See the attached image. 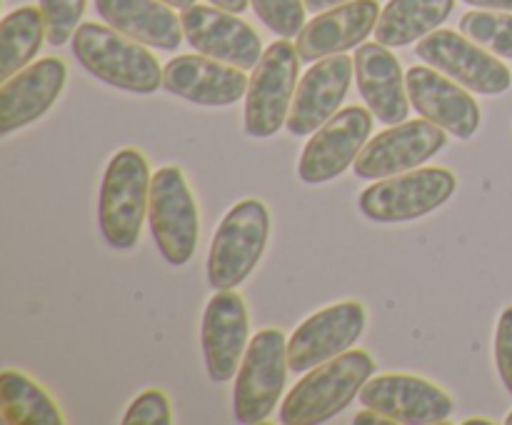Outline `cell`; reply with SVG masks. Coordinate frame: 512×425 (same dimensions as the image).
Instances as JSON below:
<instances>
[{
	"mask_svg": "<svg viewBox=\"0 0 512 425\" xmlns=\"http://www.w3.org/2000/svg\"><path fill=\"white\" fill-rule=\"evenodd\" d=\"M125 425H168L173 423L170 400L163 390H145L130 403L128 413L123 415Z\"/></svg>",
	"mask_w": 512,
	"mask_h": 425,
	"instance_id": "obj_29",
	"label": "cell"
},
{
	"mask_svg": "<svg viewBox=\"0 0 512 425\" xmlns=\"http://www.w3.org/2000/svg\"><path fill=\"white\" fill-rule=\"evenodd\" d=\"M150 165L135 148H123L110 158L100 183L98 223L108 245L130 250L140 240L150 208Z\"/></svg>",
	"mask_w": 512,
	"mask_h": 425,
	"instance_id": "obj_3",
	"label": "cell"
},
{
	"mask_svg": "<svg viewBox=\"0 0 512 425\" xmlns=\"http://www.w3.org/2000/svg\"><path fill=\"white\" fill-rule=\"evenodd\" d=\"M245 70L210 55H180L163 68V88L198 105H233L248 93Z\"/></svg>",
	"mask_w": 512,
	"mask_h": 425,
	"instance_id": "obj_19",
	"label": "cell"
},
{
	"mask_svg": "<svg viewBox=\"0 0 512 425\" xmlns=\"http://www.w3.org/2000/svg\"><path fill=\"white\" fill-rule=\"evenodd\" d=\"M288 340L268 328L253 335L235 375L233 408L240 423H263L278 405L288 380Z\"/></svg>",
	"mask_w": 512,
	"mask_h": 425,
	"instance_id": "obj_6",
	"label": "cell"
},
{
	"mask_svg": "<svg viewBox=\"0 0 512 425\" xmlns=\"http://www.w3.org/2000/svg\"><path fill=\"white\" fill-rule=\"evenodd\" d=\"M505 423L512 425V410H510V415H508V418H505Z\"/></svg>",
	"mask_w": 512,
	"mask_h": 425,
	"instance_id": "obj_37",
	"label": "cell"
},
{
	"mask_svg": "<svg viewBox=\"0 0 512 425\" xmlns=\"http://www.w3.org/2000/svg\"><path fill=\"white\" fill-rule=\"evenodd\" d=\"M298 48L288 40H275L263 53L245 93L243 125L250 138H270L285 125L298 85Z\"/></svg>",
	"mask_w": 512,
	"mask_h": 425,
	"instance_id": "obj_5",
	"label": "cell"
},
{
	"mask_svg": "<svg viewBox=\"0 0 512 425\" xmlns=\"http://www.w3.org/2000/svg\"><path fill=\"white\" fill-rule=\"evenodd\" d=\"M303 3L310 13H325V10L338 8V5L350 3V0H303Z\"/></svg>",
	"mask_w": 512,
	"mask_h": 425,
	"instance_id": "obj_33",
	"label": "cell"
},
{
	"mask_svg": "<svg viewBox=\"0 0 512 425\" xmlns=\"http://www.w3.org/2000/svg\"><path fill=\"white\" fill-rule=\"evenodd\" d=\"M88 0H40V10H43L45 20V35L48 43L60 48L68 43L80 28V18L85 13Z\"/></svg>",
	"mask_w": 512,
	"mask_h": 425,
	"instance_id": "obj_27",
	"label": "cell"
},
{
	"mask_svg": "<svg viewBox=\"0 0 512 425\" xmlns=\"http://www.w3.org/2000/svg\"><path fill=\"white\" fill-rule=\"evenodd\" d=\"M495 365L503 378V385L512 395V305L503 310L495 330Z\"/></svg>",
	"mask_w": 512,
	"mask_h": 425,
	"instance_id": "obj_30",
	"label": "cell"
},
{
	"mask_svg": "<svg viewBox=\"0 0 512 425\" xmlns=\"http://www.w3.org/2000/svg\"><path fill=\"white\" fill-rule=\"evenodd\" d=\"M148 223L155 245L170 265H185L193 258L200 233L198 205L183 170L175 165L153 173Z\"/></svg>",
	"mask_w": 512,
	"mask_h": 425,
	"instance_id": "obj_8",
	"label": "cell"
},
{
	"mask_svg": "<svg viewBox=\"0 0 512 425\" xmlns=\"http://www.w3.org/2000/svg\"><path fill=\"white\" fill-rule=\"evenodd\" d=\"M415 55L425 60L430 68L440 70L455 83L468 88L470 93L500 95L512 83L510 68L498 55H493L458 30H433L420 40Z\"/></svg>",
	"mask_w": 512,
	"mask_h": 425,
	"instance_id": "obj_9",
	"label": "cell"
},
{
	"mask_svg": "<svg viewBox=\"0 0 512 425\" xmlns=\"http://www.w3.org/2000/svg\"><path fill=\"white\" fill-rule=\"evenodd\" d=\"M78 63L103 83L128 93L150 95L163 85V70L143 43L100 23H80L73 35Z\"/></svg>",
	"mask_w": 512,
	"mask_h": 425,
	"instance_id": "obj_2",
	"label": "cell"
},
{
	"mask_svg": "<svg viewBox=\"0 0 512 425\" xmlns=\"http://www.w3.org/2000/svg\"><path fill=\"white\" fill-rule=\"evenodd\" d=\"M478 423L493 425V420H490V418H470V420H468V425H478Z\"/></svg>",
	"mask_w": 512,
	"mask_h": 425,
	"instance_id": "obj_36",
	"label": "cell"
},
{
	"mask_svg": "<svg viewBox=\"0 0 512 425\" xmlns=\"http://www.w3.org/2000/svg\"><path fill=\"white\" fill-rule=\"evenodd\" d=\"M45 20L43 10L23 5L8 13L0 23V78H13L23 70L43 45Z\"/></svg>",
	"mask_w": 512,
	"mask_h": 425,
	"instance_id": "obj_25",
	"label": "cell"
},
{
	"mask_svg": "<svg viewBox=\"0 0 512 425\" xmlns=\"http://www.w3.org/2000/svg\"><path fill=\"white\" fill-rule=\"evenodd\" d=\"M355 78L370 113L385 125L405 123L410 113L400 60L383 43H363L355 53Z\"/></svg>",
	"mask_w": 512,
	"mask_h": 425,
	"instance_id": "obj_21",
	"label": "cell"
},
{
	"mask_svg": "<svg viewBox=\"0 0 512 425\" xmlns=\"http://www.w3.org/2000/svg\"><path fill=\"white\" fill-rule=\"evenodd\" d=\"M405 88L420 118L440 125L445 133L470 140L480 128V105L460 83L445 73L425 65H415L405 73Z\"/></svg>",
	"mask_w": 512,
	"mask_h": 425,
	"instance_id": "obj_16",
	"label": "cell"
},
{
	"mask_svg": "<svg viewBox=\"0 0 512 425\" xmlns=\"http://www.w3.org/2000/svg\"><path fill=\"white\" fill-rule=\"evenodd\" d=\"M68 80V68L58 58H43L25 65L0 85V133L25 128L43 118L60 98Z\"/></svg>",
	"mask_w": 512,
	"mask_h": 425,
	"instance_id": "obj_18",
	"label": "cell"
},
{
	"mask_svg": "<svg viewBox=\"0 0 512 425\" xmlns=\"http://www.w3.org/2000/svg\"><path fill=\"white\" fill-rule=\"evenodd\" d=\"M460 33L468 35L498 58L512 60V15L493 10H473L460 18Z\"/></svg>",
	"mask_w": 512,
	"mask_h": 425,
	"instance_id": "obj_26",
	"label": "cell"
},
{
	"mask_svg": "<svg viewBox=\"0 0 512 425\" xmlns=\"http://www.w3.org/2000/svg\"><path fill=\"white\" fill-rule=\"evenodd\" d=\"M255 15L280 38H295L305 28L303 0H250Z\"/></svg>",
	"mask_w": 512,
	"mask_h": 425,
	"instance_id": "obj_28",
	"label": "cell"
},
{
	"mask_svg": "<svg viewBox=\"0 0 512 425\" xmlns=\"http://www.w3.org/2000/svg\"><path fill=\"white\" fill-rule=\"evenodd\" d=\"M365 330V308L358 300H345L318 310L295 328L288 340V365L293 373H308L353 348Z\"/></svg>",
	"mask_w": 512,
	"mask_h": 425,
	"instance_id": "obj_12",
	"label": "cell"
},
{
	"mask_svg": "<svg viewBox=\"0 0 512 425\" xmlns=\"http://www.w3.org/2000/svg\"><path fill=\"white\" fill-rule=\"evenodd\" d=\"M353 423L355 425H395L393 420L385 418L383 413H378V410H373V408H368V410H365V413L355 415Z\"/></svg>",
	"mask_w": 512,
	"mask_h": 425,
	"instance_id": "obj_31",
	"label": "cell"
},
{
	"mask_svg": "<svg viewBox=\"0 0 512 425\" xmlns=\"http://www.w3.org/2000/svg\"><path fill=\"white\" fill-rule=\"evenodd\" d=\"M0 413L8 425H63L65 420L55 400L18 370L0 375Z\"/></svg>",
	"mask_w": 512,
	"mask_h": 425,
	"instance_id": "obj_24",
	"label": "cell"
},
{
	"mask_svg": "<svg viewBox=\"0 0 512 425\" xmlns=\"http://www.w3.org/2000/svg\"><path fill=\"white\" fill-rule=\"evenodd\" d=\"M270 213L263 200H240L220 220L208 253V283L238 288L260 263L268 245Z\"/></svg>",
	"mask_w": 512,
	"mask_h": 425,
	"instance_id": "obj_4",
	"label": "cell"
},
{
	"mask_svg": "<svg viewBox=\"0 0 512 425\" xmlns=\"http://www.w3.org/2000/svg\"><path fill=\"white\" fill-rule=\"evenodd\" d=\"M380 18V8L375 0H350V3L318 13L298 35V55L303 63L323 60L328 55L345 53L350 48L363 45L375 30Z\"/></svg>",
	"mask_w": 512,
	"mask_h": 425,
	"instance_id": "obj_20",
	"label": "cell"
},
{
	"mask_svg": "<svg viewBox=\"0 0 512 425\" xmlns=\"http://www.w3.org/2000/svg\"><path fill=\"white\" fill-rule=\"evenodd\" d=\"M375 373V360L365 350H345L328 363L315 365L285 395L280 423L318 425L348 408Z\"/></svg>",
	"mask_w": 512,
	"mask_h": 425,
	"instance_id": "obj_1",
	"label": "cell"
},
{
	"mask_svg": "<svg viewBox=\"0 0 512 425\" xmlns=\"http://www.w3.org/2000/svg\"><path fill=\"white\" fill-rule=\"evenodd\" d=\"M458 178L448 168H415L390 175L360 193V210L378 223H403L423 218L448 203Z\"/></svg>",
	"mask_w": 512,
	"mask_h": 425,
	"instance_id": "obj_7",
	"label": "cell"
},
{
	"mask_svg": "<svg viewBox=\"0 0 512 425\" xmlns=\"http://www.w3.org/2000/svg\"><path fill=\"white\" fill-rule=\"evenodd\" d=\"M250 318L245 308L243 295L233 288L218 290L208 300L200 328V343H203L205 368L215 383L235 378L248 350Z\"/></svg>",
	"mask_w": 512,
	"mask_h": 425,
	"instance_id": "obj_15",
	"label": "cell"
},
{
	"mask_svg": "<svg viewBox=\"0 0 512 425\" xmlns=\"http://www.w3.org/2000/svg\"><path fill=\"white\" fill-rule=\"evenodd\" d=\"M185 40L198 53L235 65L240 70H253L263 58V45L258 33L235 13L215 5H190L180 15Z\"/></svg>",
	"mask_w": 512,
	"mask_h": 425,
	"instance_id": "obj_14",
	"label": "cell"
},
{
	"mask_svg": "<svg viewBox=\"0 0 512 425\" xmlns=\"http://www.w3.org/2000/svg\"><path fill=\"white\" fill-rule=\"evenodd\" d=\"M373 133V115L360 105L340 108L323 128L313 133L298 160V175L303 183L318 185L338 178L355 165V158Z\"/></svg>",
	"mask_w": 512,
	"mask_h": 425,
	"instance_id": "obj_11",
	"label": "cell"
},
{
	"mask_svg": "<svg viewBox=\"0 0 512 425\" xmlns=\"http://www.w3.org/2000/svg\"><path fill=\"white\" fill-rule=\"evenodd\" d=\"M353 73L355 60L345 53L318 60L295 88L293 105H290L288 120H285L290 133L310 135L323 128L343 105Z\"/></svg>",
	"mask_w": 512,
	"mask_h": 425,
	"instance_id": "obj_17",
	"label": "cell"
},
{
	"mask_svg": "<svg viewBox=\"0 0 512 425\" xmlns=\"http://www.w3.org/2000/svg\"><path fill=\"white\" fill-rule=\"evenodd\" d=\"M95 10L110 28L150 48L178 50L185 38L183 20L163 0H95Z\"/></svg>",
	"mask_w": 512,
	"mask_h": 425,
	"instance_id": "obj_22",
	"label": "cell"
},
{
	"mask_svg": "<svg viewBox=\"0 0 512 425\" xmlns=\"http://www.w3.org/2000/svg\"><path fill=\"white\" fill-rule=\"evenodd\" d=\"M480 10H512V0H463Z\"/></svg>",
	"mask_w": 512,
	"mask_h": 425,
	"instance_id": "obj_32",
	"label": "cell"
},
{
	"mask_svg": "<svg viewBox=\"0 0 512 425\" xmlns=\"http://www.w3.org/2000/svg\"><path fill=\"white\" fill-rule=\"evenodd\" d=\"M453 8L455 0H390L380 10L375 38L388 48H403L438 30Z\"/></svg>",
	"mask_w": 512,
	"mask_h": 425,
	"instance_id": "obj_23",
	"label": "cell"
},
{
	"mask_svg": "<svg viewBox=\"0 0 512 425\" xmlns=\"http://www.w3.org/2000/svg\"><path fill=\"white\" fill-rule=\"evenodd\" d=\"M445 143L448 133L428 118L390 125L385 133L375 135L360 150L355 158V175L363 180H383L390 175L408 173L438 155Z\"/></svg>",
	"mask_w": 512,
	"mask_h": 425,
	"instance_id": "obj_10",
	"label": "cell"
},
{
	"mask_svg": "<svg viewBox=\"0 0 512 425\" xmlns=\"http://www.w3.org/2000/svg\"><path fill=\"white\" fill-rule=\"evenodd\" d=\"M210 3H213L215 8L230 10V13H243V10L248 8L250 0H210Z\"/></svg>",
	"mask_w": 512,
	"mask_h": 425,
	"instance_id": "obj_34",
	"label": "cell"
},
{
	"mask_svg": "<svg viewBox=\"0 0 512 425\" xmlns=\"http://www.w3.org/2000/svg\"><path fill=\"white\" fill-rule=\"evenodd\" d=\"M165 5H170V8H178V10H188L190 5H195V0H163Z\"/></svg>",
	"mask_w": 512,
	"mask_h": 425,
	"instance_id": "obj_35",
	"label": "cell"
},
{
	"mask_svg": "<svg viewBox=\"0 0 512 425\" xmlns=\"http://www.w3.org/2000/svg\"><path fill=\"white\" fill-rule=\"evenodd\" d=\"M360 403L383 413L395 425L445 423L453 413V398L443 388L405 373L370 378L360 390Z\"/></svg>",
	"mask_w": 512,
	"mask_h": 425,
	"instance_id": "obj_13",
	"label": "cell"
}]
</instances>
